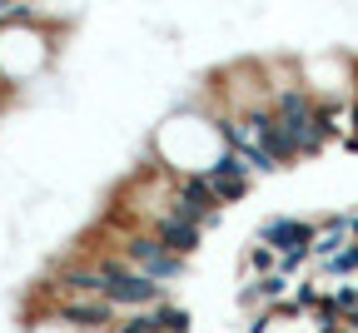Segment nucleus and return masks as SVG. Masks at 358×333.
<instances>
[{
  "label": "nucleus",
  "mask_w": 358,
  "mask_h": 333,
  "mask_svg": "<svg viewBox=\"0 0 358 333\" xmlns=\"http://www.w3.org/2000/svg\"><path fill=\"white\" fill-rule=\"evenodd\" d=\"M343 328H353V333H358V309H353V313L343 318Z\"/></svg>",
  "instance_id": "obj_16"
},
{
  "label": "nucleus",
  "mask_w": 358,
  "mask_h": 333,
  "mask_svg": "<svg viewBox=\"0 0 358 333\" xmlns=\"http://www.w3.org/2000/svg\"><path fill=\"white\" fill-rule=\"evenodd\" d=\"M319 299H324V294H319V289H313V283H299V294H294V304H299L303 313H308L313 304H319Z\"/></svg>",
  "instance_id": "obj_12"
},
{
  "label": "nucleus",
  "mask_w": 358,
  "mask_h": 333,
  "mask_svg": "<svg viewBox=\"0 0 358 333\" xmlns=\"http://www.w3.org/2000/svg\"><path fill=\"white\" fill-rule=\"evenodd\" d=\"M169 209H179L185 219H194L204 229H214L219 214H224V204L214 199V189H209L204 174H169Z\"/></svg>",
  "instance_id": "obj_4"
},
{
  "label": "nucleus",
  "mask_w": 358,
  "mask_h": 333,
  "mask_svg": "<svg viewBox=\"0 0 358 333\" xmlns=\"http://www.w3.org/2000/svg\"><path fill=\"white\" fill-rule=\"evenodd\" d=\"M10 100H15V90H6V85H0V110H6Z\"/></svg>",
  "instance_id": "obj_13"
},
{
  "label": "nucleus",
  "mask_w": 358,
  "mask_h": 333,
  "mask_svg": "<svg viewBox=\"0 0 358 333\" xmlns=\"http://www.w3.org/2000/svg\"><path fill=\"white\" fill-rule=\"evenodd\" d=\"M343 150H353V155H358V134H353V129H348V139H343Z\"/></svg>",
  "instance_id": "obj_14"
},
{
  "label": "nucleus",
  "mask_w": 358,
  "mask_h": 333,
  "mask_svg": "<svg viewBox=\"0 0 358 333\" xmlns=\"http://www.w3.org/2000/svg\"><path fill=\"white\" fill-rule=\"evenodd\" d=\"M244 264H249V274L259 278V274H274V269H279V254L268 249V244H254V249L244 254Z\"/></svg>",
  "instance_id": "obj_11"
},
{
  "label": "nucleus",
  "mask_w": 358,
  "mask_h": 333,
  "mask_svg": "<svg viewBox=\"0 0 358 333\" xmlns=\"http://www.w3.org/2000/svg\"><path fill=\"white\" fill-rule=\"evenodd\" d=\"M145 229H155V239H159L164 249H174V254H185V259H194V249L204 244V224L185 219L179 209H164V214H155Z\"/></svg>",
  "instance_id": "obj_6"
},
{
  "label": "nucleus",
  "mask_w": 358,
  "mask_h": 333,
  "mask_svg": "<svg viewBox=\"0 0 358 333\" xmlns=\"http://www.w3.org/2000/svg\"><path fill=\"white\" fill-rule=\"evenodd\" d=\"M348 239H353V229H348V214H334L324 229L313 224V259H329V254H338Z\"/></svg>",
  "instance_id": "obj_8"
},
{
  "label": "nucleus",
  "mask_w": 358,
  "mask_h": 333,
  "mask_svg": "<svg viewBox=\"0 0 358 333\" xmlns=\"http://www.w3.org/2000/svg\"><path fill=\"white\" fill-rule=\"evenodd\" d=\"M115 254H124L134 269L150 274L155 283H179V278H185V269H189V259L174 254V249H164V244L155 239V229H145V224H124L120 239H115Z\"/></svg>",
  "instance_id": "obj_3"
},
{
  "label": "nucleus",
  "mask_w": 358,
  "mask_h": 333,
  "mask_svg": "<svg viewBox=\"0 0 358 333\" xmlns=\"http://www.w3.org/2000/svg\"><path fill=\"white\" fill-rule=\"evenodd\" d=\"M259 244H268L274 254H299V249H313V224L308 219H289V214H274L259 224Z\"/></svg>",
  "instance_id": "obj_7"
},
{
  "label": "nucleus",
  "mask_w": 358,
  "mask_h": 333,
  "mask_svg": "<svg viewBox=\"0 0 358 333\" xmlns=\"http://www.w3.org/2000/svg\"><path fill=\"white\" fill-rule=\"evenodd\" d=\"M90 274H95V294L115 309H150L164 299V283L140 274L124 254H90Z\"/></svg>",
  "instance_id": "obj_2"
},
{
  "label": "nucleus",
  "mask_w": 358,
  "mask_h": 333,
  "mask_svg": "<svg viewBox=\"0 0 358 333\" xmlns=\"http://www.w3.org/2000/svg\"><path fill=\"white\" fill-rule=\"evenodd\" d=\"M204 179H209L214 199H219L224 209H229V204H239V199H249V189H254V169H249V160H244L239 150H229V145H224V150L209 160Z\"/></svg>",
  "instance_id": "obj_5"
},
{
  "label": "nucleus",
  "mask_w": 358,
  "mask_h": 333,
  "mask_svg": "<svg viewBox=\"0 0 358 333\" xmlns=\"http://www.w3.org/2000/svg\"><path fill=\"white\" fill-rule=\"evenodd\" d=\"M145 318H150V328H155V333H189V328H194L189 309H179V304H169V299L150 304V309H145Z\"/></svg>",
  "instance_id": "obj_9"
},
{
  "label": "nucleus",
  "mask_w": 358,
  "mask_h": 333,
  "mask_svg": "<svg viewBox=\"0 0 358 333\" xmlns=\"http://www.w3.org/2000/svg\"><path fill=\"white\" fill-rule=\"evenodd\" d=\"M319 333H343V323H319Z\"/></svg>",
  "instance_id": "obj_15"
},
{
  "label": "nucleus",
  "mask_w": 358,
  "mask_h": 333,
  "mask_svg": "<svg viewBox=\"0 0 358 333\" xmlns=\"http://www.w3.org/2000/svg\"><path fill=\"white\" fill-rule=\"evenodd\" d=\"M324 269H329V274H358V239H348L338 254H329Z\"/></svg>",
  "instance_id": "obj_10"
},
{
  "label": "nucleus",
  "mask_w": 358,
  "mask_h": 333,
  "mask_svg": "<svg viewBox=\"0 0 358 333\" xmlns=\"http://www.w3.org/2000/svg\"><path fill=\"white\" fill-rule=\"evenodd\" d=\"M60 35L65 25H45V20H6L0 25V85L20 90L40 80L60 60Z\"/></svg>",
  "instance_id": "obj_1"
}]
</instances>
